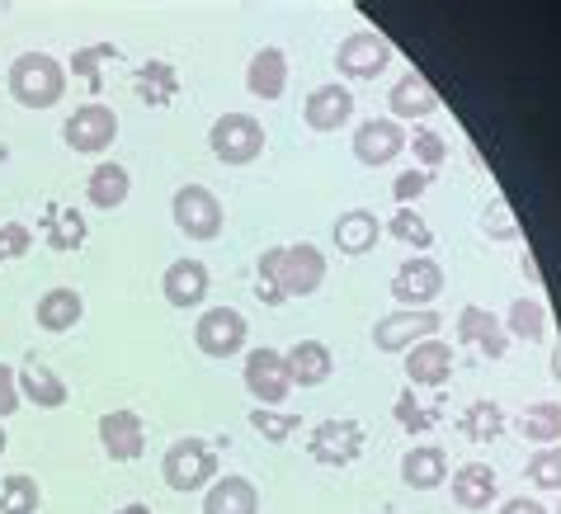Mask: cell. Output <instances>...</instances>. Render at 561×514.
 <instances>
[{"label": "cell", "instance_id": "cell-1", "mask_svg": "<svg viewBox=\"0 0 561 514\" xmlns=\"http://www.w3.org/2000/svg\"><path fill=\"white\" fill-rule=\"evenodd\" d=\"M325 284V255L317 245H274L260 255V302H288V298H311Z\"/></svg>", "mask_w": 561, "mask_h": 514}, {"label": "cell", "instance_id": "cell-2", "mask_svg": "<svg viewBox=\"0 0 561 514\" xmlns=\"http://www.w3.org/2000/svg\"><path fill=\"white\" fill-rule=\"evenodd\" d=\"M61 90H67V71H61L57 57H48V53L14 57V67H10V95L20 100L24 108H53L61 100Z\"/></svg>", "mask_w": 561, "mask_h": 514}, {"label": "cell", "instance_id": "cell-3", "mask_svg": "<svg viewBox=\"0 0 561 514\" xmlns=\"http://www.w3.org/2000/svg\"><path fill=\"white\" fill-rule=\"evenodd\" d=\"M161 477H165V487L180 491V495L204 491L208 481L217 477L213 444L208 439H175V444L165 448V458H161Z\"/></svg>", "mask_w": 561, "mask_h": 514}, {"label": "cell", "instance_id": "cell-4", "mask_svg": "<svg viewBox=\"0 0 561 514\" xmlns=\"http://www.w3.org/2000/svg\"><path fill=\"white\" fill-rule=\"evenodd\" d=\"M170 213H175V227L190 241L222 237L227 213H222V198H217L208 184H184V190H175V204H170Z\"/></svg>", "mask_w": 561, "mask_h": 514}, {"label": "cell", "instance_id": "cell-5", "mask_svg": "<svg viewBox=\"0 0 561 514\" xmlns=\"http://www.w3.org/2000/svg\"><path fill=\"white\" fill-rule=\"evenodd\" d=\"M208 142H213V156L222 165H251L264 151V128H260L255 114H222L213 123Z\"/></svg>", "mask_w": 561, "mask_h": 514}, {"label": "cell", "instance_id": "cell-6", "mask_svg": "<svg viewBox=\"0 0 561 514\" xmlns=\"http://www.w3.org/2000/svg\"><path fill=\"white\" fill-rule=\"evenodd\" d=\"M245 335H251V325H245V317L237 307H208L194 325V345L204 350L208 359H231V354H241Z\"/></svg>", "mask_w": 561, "mask_h": 514}, {"label": "cell", "instance_id": "cell-7", "mask_svg": "<svg viewBox=\"0 0 561 514\" xmlns=\"http://www.w3.org/2000/svg\"><path fill=\"white\" fill-rule=\"evenodd\" d=\"M439 311L434 307H401L392 311V317H382L378 325H373V345H378L382 354H401V350H411L420 345V340H430L434 331H439Z\"/></svg>", "mask_w": 561, "mask_h": 514}, {"label": "cell", "instance_id": "cell-8", "mask_svg": "<svg viewBox=\"0 0 561 514\" xmlns=\"http://www.w3.org/2000/svg\"><path fill=\"white\" fill-rule=\"evenodd\" d=\"M387 61H392V43L382 34H373V28H358V34H350L335 48V67H340V76H350V81H378L387 71Z\"/></svg>", "mask_w": 561, "mask_h": 514}, {"label": "cell", "instance_id": "cell-9", "mask_svg": "<svg viewBox=\"0 0 561 514\" xmlns=\"http://www.w3.org/2000/svg\"><path fill=\"white\" fill-rule=\"evenodd\" d=\"M61 137H67V147L71 151H81V156H100L108 142L118 137V114L108 104H81L76 114L67 118V128H61Z\"/></svg>", "mask_w": 561, "mask_h": 514}, {"label": "cell", "instance_id": "cell-10", "mask_svg": "<svg viewBox=\"0 0 561 514\" xmlns=\"http://www.w3.org/2000/svg\"><path fill=\"white\" fill-rule=\"evenodd\" d=\"M288 387H293V373H288V359L278 350H251L245 354V392H251L260 407L288 401Z\"/></svg>", "mask_w": 561, "mask_h": 514}, {"label": "cell", "instance_id": "cell-11", "mask_svg": "<svg viewBox=\"0 0 561 514\" xmlns=\"http://www.w3.org/2000/svg\"><path fill=\"white\" fill-rule=\"evenodd\" d=\"M307 448L321 467H350L364 454V425H358V420H325V425L311 430Z\"/></svg>", "mask_w": 561, "mask_h": 514}, {"label": "cell", "instance_id": "cell-12", "mask_svg": "<svg viewBox=\"0 0 561 514\" xmlns=\"http://www.w3.org/2000/svg\"><path fill=\"white\" fill-rule=\"evenodd\" d=\"M392 293H397V302L401 307H430L434 298L444 293V270H439V260H430V255H411L401 270L392 274Z\"/></svg>", "mask_w": 561, "mask_h": 514}, {"label": "cell", "instance_id": "cell-13", "mask_svg": "<svg viewBox=\"0 0 561 514\" xmlns=\"http://www.w3.org/2000/svg\"><path fill=\"white\" fill-rule=\"evenodd\" d=\"M401 151H407V133H401L397 118H368V123H358L354 156L364 165H392Z\"/></svg>", "mask_w": 561, "mask_h": 514}, {"label": "cell", "instance_id": "cell-14", "mask_svg": "<svg viewBox=\"0 0 561 514\" xmlns=\"http://www.w3.org/2000/svg\"><path fill=\"white\" fill-rule=\"evenodd\" d=\"M100 444H104V454L114 462L142 458V448H147L142 415H137V411H104L100 415Z\"/></svg>", "mask_w": 561, "mask_h": 514}, {"label": "cell", "instance_id": "cell-15", "mask_svg": "<svg viewBox=\"0 0 561 514\" xmlns=\"http://www.w3.org/2000/svg\"><path fill=\"white\" fill-rule=\"evenodd\" d=\"M454 331H458L462 345H477L481 354H491V359H501V354L510 350L505 321H495L486 307H462V311H458V321H454Z\"/></svg>", "mask_w": 561, "mask_h": 514}, {"label": "cell", "instance_id": "cell-16", "mask_svg": "<svg viewBox=\"0 0 561 514\" xmlns=\"http://www.w3.org/2000/svg\"><path fill=\"white\" fill-rule=\"evenodd\" d=\"M454 345H444V340H420V345L407 350V378L411 387H439L448 382V373H454Z\"/></svg>", "mask_w": 561, "mask_h": 514}, {"label": "cell", "instance_id": "cell-17", "mask_svg": "<svg viewBox=\"0 0 561 514\" xmlns=\"http://www.w3.org/2000/svg\"><path fill=\"white\" fill-rule=\"evenodd\" d=\"M350 114H354V95L345 85H321V90H311V100L302 104V118L311 133H340L350 123Z\"/></svg>", "mask_w": 561, "mask_h": 514}, {"label": "cell", "instance_id": "cell-18", "mask_svg": "<svg viewBox=\"0 0 561 514\" xmlns=\"http://www.w3.org/2000/svg\"><path fill=\"white\" fill-rule=\"evenodd\" d=\"M161 288H165V302L170 307H198L208 298V264L204 260H175L165 270V278H161Z\"/></svg>", "mask_w": 561, "mask_h": 514}, {"label": "cell", "instance_id": "cell-19", "mask_svg": "<svg viewBox=\"0 0 561 514\" xmlns=\"http://www.w3.org/2000/svg\"><path fill=\"white\" fill-rule=\"evenodd\" d=\"M288 85V57L284 48H260L251 57V67H245V90H251L255 100H278Z\"/></svg>", "mask_w": 561, "mask_h": 514}, {"label": "cell", "instance_id": "cell-20", "mask_svg": "<svg viewBox=\"0 0 561 514\" xmlns=\"http://www.w3.org/2000/svg\"><path fill=\"white\" fill-rule=\"evenodd\" d=\"M204 514H260V491L245 477H217L204 495Z\"/></svg>", "mask_w": 561, "mask_h": 514}, {"label": "cell", "instance_id": "cell-21", "mask_svg": "<svg viewBox=\"0 0 561 514\" xmlns=\"http://www.w3.org/2000/svg\"><path fill=\"white\" fill-rule=\"evenodd\" d=\"M20 397L34 401V407H43V411H57V407H67V382H61L48 364L28 359L20 368Z\"/></svg>", "mask_w": 561, "mask_h": 514}, {"label": "cell", "instance_id": "cell-22", "mask_svg": "<svg viewBox=\"0 0 561 514\" xmlns=\"http://www.w3.org/2000/svg\"><path fill=\"white\" fill-rule=\"evenodd\" d=\"M81 317H85V298L76 288H48L38 298V325H43V331H53V335L81 325Z\"/></svg>", "mask_w": 561, "mask_h": 514}, {"label": "cell", "instance_id": "cell-23", "mask_svg": "<svg viewBox=\"0 0 561 514\" xmlns=\"http://www.w3.org/2000/svg\"><path fill=\"white\" fill-rule=\"evenodd\" d=\"M401 477H407V487H415V491L444 487V477H448V454H444L439 444H420V448H411V454L401 458Z\"/></svg>", "mask_w": 561, "mask_h": 514}, {"label": "cell", "instance_id": "cell-24", "mask_svg": "<svg viewBox=\"0 0 561 514\" xmlns=\"http://www.w3.org/2000/svg\"><path fill=\"white\" fill-rule=\"evenodd\" d=\"M85 194H90V204L104 208V213H114L128 204V194H133V175L123 170L118 161H104L90 170V184H85Z\"/></svg>", "mask_w": 561, "mask_h": 514}, {"label": "cell", "instance_id": "cell-25", "mask_svg": "<svg viewBox=\"0 0 561 514\" xmlns=\"http://www.w3.org/2000/svg\"><path fill=\"white\" fill-rule=\"evenodd\" d=\"M284 359H288L293 382H302V387H321L325 378H331V368H335L331 350H325L321 340H298V345H293Z\"/></svg>", "mask_w": 561, "mask_h": 514}, {"label": "cell", "instance_id": "cell-26", "mask_svg": "<svg viewBox=\"0 0 561 514\" xmlns=\"http://www.w3.org/2000/svg\"><path fill=\"white\" fill-rule=\"evenodd\" d=\"M387 104H392L397 118H430L434 108H439V95H434V85L425 81V76H401V81L392 85V95H387Z\"/></svg>", "mask_w": 561, "mask_h": 514}, {"label": "cell", "instance_id": "cell-27", "mask_svg": "<svg viewBox=\"0 0 561 514\" xmlns=\"http://www.w3.org/2000/svg\"><path fill=\"white\" fill-rule=\"evenodd\" d=\"M382 237V227H378V217H373L368 208H354V213H340V222H335V245L345 255H364L373 251Z\"/></svg>", "mask_w": 561, "mask_h": 514}, {"label": "cell", "instance_id": "cell-28", "mask_svg": "<svg viewBox=\"0 0 561 514\" xmlns=\"http://www.w3.org/2000/svg\"><path fill=\"white\" fill-rule=\"evenodd\" d=\"M454 501L462 510H486L495 501V472L486 462H467L454 472Z\"/></svg>", "mask_w": 561, "mask_h": 514}, {"label": "cell", "instance_id": "cell-29", "mask_svg": "<svg viewBox=\"0 0 561 514\" xmlns=\"http://www.w3.org/2000/svg\"><path fill=\"white\" fill-rule=\"evenodd\" d=\"M458 430L477 444H491V439H501V430H505V411L495 407V401H472V407L462 411Z\"/></svg>", "mask_w": 561, "mask_h": 514}, {"label": "cell", "instance_id": "cell-30", "mask_svg": "<svg viewBox=\"0 0 561 514\" xmlns=\"http://www.w3.org/2000/svg\"><path fill=\"white\" fill-rule=\"evenodd\" d=\"M38 505H43V491L28 472H14L0 481V514H38Z\"/></svg>", "mask_w": 561, "mask_h": 514}, {"label": "cell", "instance_id": "cell-31", "mask_svg": "<svg viewBox=\"0 0 561 514\" xmlns=\"http://www.w3.org/2000/svg\"><path fill=\"white\" fill-rule=\"evenodd\" d=\"M519 434L534 444H552L561 439V407L557 401H534L524 415H519Z\"/></svg>", "mask_w": 561, "mask_h": 514}, {"label": "cell", "instance_id": "cell-32", "mask_svg": "<svg viewBox=\"0 0 561 514\" xmlns=\"http://www.w3.org/2000/svg\"><path fill=\"white\" fill-rule=\"evenodd\" d=\"M175 90H180V81H175V67H170V61H147V67L137 71V95L147 104H170Z\"/></svg>", "mask_w": 561, "mask_h": 514}, {"label": "cell", "instance_id": "cell-33", "mask_svg": "<svg viewBox=\"0 0 561 514\" xmlns=\"http://www.w3.org/2000/svg\"><path fill=\"white\" fill-rule=\"evenodd\" d=\"M505 331L519 335V340H528V345H538V340L548 335V311H542V302H534V298H519V302L510 307Z\"/></svg>", "mask_w": 561, "mask_h": 514}, {"label": "cell", "instance_id": "cell-34", "mask_svg": "<svg viewBox=\"0 0 561 514\" xmlns=\"http://www.w3.org/2000/svg\"><path fill=\"white\" fill-rule=\"evenodd\" d=\"M85 241V217L76 208H53L48 217V245L53 251H76Z\"/></svg>", "mask_w": 561, "mask_h": 514}, {"label": "cell", "instance_id": "cell-35", "mask_svg": "<svg viewBox=\"0 0 561 514\" xmlns=\"http://www.w3.org/2000/svg\"><path fill=\"white\" fill-rule=\"evenodd\" d=\"M251 425H255L270 444H284V439H293V434L302 430V415H293V411H274V407H255V411H251Z\"/></svg>", "mask_w": 561, "mask_h": 514}, {"label": "cell", "instance_id": "cell-36", "mask_svg": "<svg viewBox=\"0 0 561 514\" xmlns=\"http://www.w3.org/2000/svg\"><path fill=\"white\" fill-rule=\"evenodd\" d=\"M387 231H392L397 241L415 245V251H430V245H434V231H430V222H425V217H420L415 208L392 213V222H387Z\"/></svg>", "mask_w": 561, "mask_h": 514}, {"label": "cell", "instance_id": "cell-37", "mask_svg": "<svg viewBox=\"0 0 561 514\" xmlns=\"http://www.w3.org/2000/svg\"><path fill=\"white\" fill-rule=\"evenodd\" d=\"M100 61H118V48H114V43H100V48H81V53L71 57V71L81 76V81L95 90V95L104 90V81H100Z\"/></svg>", "mask_w": 561, "mask_h": 514}, {"label": "cell", "instance_id": "cell-38", "mask_svg": "<svg viewBox=\"0 0 561 514\" xmlns=\"http://www.w3.org/2000/svg\"><path fill=\"white\" fill-rule=\"evenodd\" d=\"M528 481L542 491H561V448H542L528 458Z\"/></svg>", "mask_w": 561, "mask_h": 514}, {"label": "cell", "instance_id": "cell-39", "mask_svg": "<svg viewBox=\"0 0 561 514\" xmlns=\"http://www.w3.org/2000/svg\"><path fill=\"white\" fill-rule=\"evenodd\" d=\"M407 147L415 151V161L420 165H444V156H448V142H444V137L439 133H430V128H415V137H407Z\"/></svg>", "mask_w": 561, "mask_h": 514}, {"label": "cell", "instance_id": "cell-40", "mask_svg": "<svg viewBox=\"0 0 561 514\" xmlns=\"http://www.w3.org/2000/svg\"><path fill=\"white\" fill-rule=\"evenodd\" d=\"M28 251H34V231H28L24 222H5V227H0V264L20 260Z\"/></svg>", "mask_w": 561, "mask_h": 514}, {"label": "cell", "instance_id": "cell-41", "mask_svg": "<svg viewBox=\"0 0 561 514\" xmlns=\"http://www.w3.org/2000/svg\"><path fill=\"white\" fill-rule=\"evenodd\" d=\"M20 373H14L10 364H0V420H5V415H14V411H20Z\"/></svg>", "mask_w": 561, "mask_h": 514}, {"label": "cell", "instance_id": "cell-42", "mask_svg": "<svg viewBox=\"0 0 561 514\" xmlns=\"http://www.w3.org/2000/svg\"><path fill=\"white\" fill-rule=\"evenodd\" d=\"M425 190H430V175H420V170H411V175H397V184H392V194H397L401 208H411Z\"/></svg>", "mask_w": 561, "mask_h": 514}, {"label": "cell", "instance_id": "cell-43", "mask_svg": "<svg viewBox=\"0 0 561 514\" xmlns=\"http://www.w3.org/2000/svg\"><path fill=\"white\" fill-rule=\"evenodd\" d=\"M397 420H401L407 430H430V425H434V415H430V411H420L411 392H401V397H397Z\"/></svg>", "mask_w": 561, "mask_h": 514}, {"label": "cell", "instance_id": "cell-44", "mask_svg": "<svg viewBox=\"0 0 561 514\" xmlns=\"http://www.w3.org/2000/svg\"><path fill=\"white\" fill-rule=\"evenodd\" d=\"M501 514H548V510H542L538 501H528V495H519V501H505Z\"/></svg>", "mask_w": 561, "mask_h": 514}, {"label": "cell", "instance_id": "cell-45", "mask_svg": "<svg viewBox=\"0 0 561 514\" xmlns=\"http://www.w3.org/2000/svg\"><path fill=\"white\" fill-rule=\"evenodd\" d=\"M118 514H151L147 505H128V510H118Z\"/></svg>", "mask_w": 561, "mask_h": 514}, {"label": "cell", "instance_id": "cell-46", "mask_svg": "<svg viewBox=\"0 0 561 514\" xmlns=\"http://www.w3.org/2000/svg\"><path fill=\"white\" fill-rule=\"evenodd\" d=\"M552 373H557V378H561V350L552 354Z\"/></svg>", "mask_w": 561, "mask_h": 514}, {"label": "cell", "instance_id": "cell-47", "mask_svg": "<svg viewBox=\"0 0 561 514\" xmlns=\"http://www.w3.org/2000/svg\"><path fill=\"white\" fill-rule=\"evenodd\" d=\"M5 448H10V439H5V430H0V454H5Z\"/></svg>", "mask_w": 561, "mask_h": 514}, {"label": "cell", "instance_id": "cell-48", "mask_svg": "<svg viewBox=\"0 0 561 514\" xmlns=\"http://www.w3.org/2000/svg\"><path fill=\"white\" fill-rule=\"evenodd\" d=\"M557 514H561V510H557Z\"/></svg>", "mask_w": 561, "mask_h": 514}]
</instances>
